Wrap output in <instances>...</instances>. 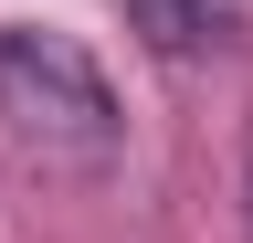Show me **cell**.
<instances>
[{
    "mask_svg": "<svg viewBox=\"0 0 253 243\" xmlns=\"http://www.w3.org/2000/svg\"><path fill=\"white\" fill-rule=\"evenodd\" d=\"M126 21H137L148 53L190 64V53H221V43L243 32V0H126Z\"/></svg>",
    "mask_w": 253,
    "mask_h": 243,
    "instance_id": "obj_2",
    "label": "cell"
},
{
    "mask_svg": "<svg viewBox=\"0 0 253 243\" xmlns=\"http://www.w3.org/2000/svg\"><path fill=\"white\" fill-rule=\"evenodd\" d=\"M243 222H253V148H243Z\"/></svg>",
    "mask_w": 253,
    "mask_h": 243,
    "instance_id": "obj_3",
    "label": "cell"
},
{
    "mask_svg": "<svg viewBox=\"0 0 253 243\" xmlns=\"http://www.w3.org/2000/svg\"><path fill=\"white\" fill-rule=\"evenodd\" d=\"M0 127L32 159H53V169H106L116 138H126V116H116V85L95 74L84 43L0 21Z\"/></svg>",
    "mask_w": 253,
    "mask_h": 243,
    "instance_id": "obj_1",
    "label": "cell"
}]
</instances>
